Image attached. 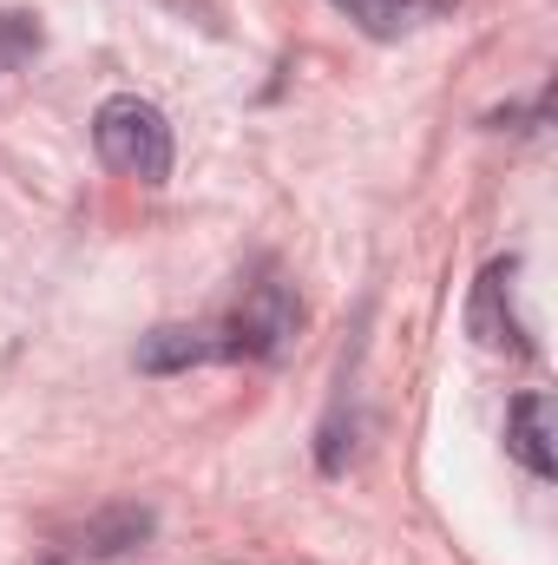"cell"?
Segmentation results:
<instances>
[{
    "instance_id": "4",
    "label": "cell",
    "mask_w": 558,
    "mask_h": 565,
    "mask_svg": "<svg viewBox=\"0 0 558 565\" xmlns=\"http://www.w3.org/2000/svg\"><path fill=\"white\" fill-rule=\"evenodd\" d=\"M197 362H230L217 329H151L139 342L144 375H178V369H197Z\"/></svg>"
},
{
    "instance_id": "3",
    "label": "cell",
    "mask_w": 558,
    "mask_h": 565,
    "mask_svg": "<svg viewBox=\"0 0 558 565\" xmlns=\"http://www.w3.org/2000/svg\"><path fill=\"white\" fill-rule=\"evenodd\" d=\"M558 408L546 388H526L519 402H513V415H506V447H513V460L526 467V473H539V480H552L558 473Z\"/></svg>"
},
{
    "instance_id": "7",
    "label": "cell",
    "mask_w": 558,
    "mask_h": 565,
    "mask_svg": "<svg viewBox=\"0 0 558 565\" xmlns=\"http://www.w3.org/2000/svg\"><path fill=\"white\" fill-rule=\"evenodd\" d=\"M46 565H66V559H46Z\"/></svg>"
},
{
    "instance_id": "6",
    "label": "cell",
    "mask_w": 558,
    "mask_h": 565,
    "mask_svg": "<svg viewBox=\"0 0 558 565\" xmlns=\"http://www.w3.org/2000/svg\"><path fill=\"white\" fill-rule=\"evenodd\" d=\"M506 277H513V264H493L486 277H480V289H473V309H466V329L486 342V349H526L519 342V322L506 316Z\"/></svg>"
},
{
    "instance_id": "1",
    "label": "cell",
    "mask_w": 558,
    "mask_h": 565,
    "mask_svg": "<svg viewBox=\"0 0 558 565\" xmlns=\"http://www.w3.org/2000/svg\"><path fill=\"white\" fill-rule=\"evenodd\" d=\"M93 151L119 178H139V184H164L171 178V126L139 93H112L93 113Z\"/></svg>"
},
{
    "instance_id": "5",
    "label": "cell",
    "mask_w": 558,
    "mask_h": 565,
    "mask_svg": "<svg viewBox=\"0 0 558 565\" xmlns=\"http://www.w3.org/2000/svg\"><path fill=\"white\" fill-rule=\"evenodd\" d=\"M329 7H342L368 40H401L408 26L433 20V13H447L453 0H329Z\"/></svg>"
},
{
    "instance_id": "2",
    "label": "cell",
    "mask_w": 558,
    "mask_h": 565,
    "mask_svg": "<svg viewBox=\"0 0 558 565\" xmlns=\"http://www.w3.org/2000/svg\"><path fill=\"white\" fill-rule=\"evenodd\" d=\"M296 329H302V302H296L277 277L250 282V296L230 309V322H217L224 355H264V362H277L282 349L296 342Z\"/></svg>"
}]
</instances>
